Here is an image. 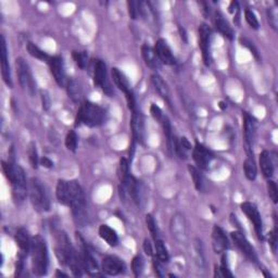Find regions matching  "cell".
I'll return each instance as SVG.
<instances>
[{
  "mask_svg": "<svg viewBox=\"0 0 278 278\" xmlns=\"http://www.w3.org/2000/svg\"><path fill=\"white\" fill-rule=\"evenodd\" d=\"M132 270L136 277L140 276L143 271V260L140 255H136L132 261Z\"/></svg>",
  "mask_w": 278,
  "mask_h": 278,
  "instance_id": "43",
  "label": "cell"
},
{
  "mask_svg": "<svg viewBox=\"0 0 278 278\" xmlns=\"http://www.w3.org/2000/svg\"><path fill=\"white\" fill-rule=\"evenodd\" d=\"M245 17H246L247 23L249 24L251 29H253V30L260 29L259 20H258L257 15H255V13L252 10H249V9H247V10L245 11Z\"/></svg>",
  "mask_w": 278,
  "mask_h": 278,
  "instance_id": "41",
  "label": "cell"
},
{
  "mask_svg": "<svg viewBox=\"0 0 278 278\" xmlns=\"http://www.w3.org/2000/svg\"><path fill=\"white\" fill-rule=\"evenodd\" d=\"M231 237H232V241L235 243V245L238 247L241 252H243L251 262H253L255 264L259 263V258H258L257 252H255L254 248L251 246L249 240L246 238V236L243 234V232L235 231L232 232Z\"/></svg>",
  "mask_w": 278,
  "mask_h": 278,
  "instance_id": "9",
  "label": "cell"
},
{
  "mask_svg": "<svg viewBox=\"0 0 278 278\" xmlns=\"http://www.w3.org/2000/svg\"><path fill=\"white\" fill-rule=\"evenodd\" d=\"M161 263L162 262H161L160 260H158V259L154 260V267L155 274H156V276H159V277L163 276V273H162L163 267H162V265H161Z\"/></svg>",
  "mask_w": 278,
  "mask_h": 278,
  "instance_id": "51",
  "label": "cell"
},
{
  "mask_svg": "<svg viewBox=\"0 0 278 278\" xmlns=\"http://www.w3.org/2000/svg\"><path fill=\"white\" fill-rule=\"evenodd\" d=\"M268 244H270L271 249L273 251V253L276 254L277 252V226H276V223H275V228L273 230L272 232H270V234H268Z\"/></svg>",
  "mask_w": 278,
  "mask_h": 278,
  "instance_id": "47",
  "label": "cell"
},
{
  "mask_svg": "<svg viewBox=\"0 0 278 278\" xmlns=\"http://www.w3.org/2000/svg\"><path fill=\"white\" fill-rule=\"evenodd\" d=\"M267 191H268V196H270L271 200L273 201V203H277L278 202V188L276 183L272 179H268L267 182Z\"/></svg>",
  "mask_w": 278,
  "mask_h": 278,
  "instance_id": "44",
  "label": "cell"
},
{
  "mask_svg": "<svg viewBox=\"0 0 278 278\" xmlns=\"http://www.w3.org/2000/svg\"><path fill=\"white\" fill-rule=\"evenodd\" d=\"M199 33V47L202 52L204 64L210 65V44H211V29L207 24H201L198 30Z\"/></svg>",
  "mask_w": 278,
  "mask_h": 278,
  "instance_id": "13",
  "label": "cell"
},
{
  "mask_svg": "<svg viewBox=\"0 0 278 278\" xmlns=\"http://www.w3.org/2000/svg\"><path fill=\"white\" fill-rule=\"evenodd\" d=\"M99 236L100 238L102 240H105L110 247H116L119 244V237L118 234H116V232L109 225H106V224L100 225Z\"/></svg>",
  "mask_w": 278,
  "mask_h": 278,
  "instance_id": "27",
  "label": "cell"
},
{
  "mask_svg": "<svg viewBox=\"0 0 278 278\" xmlns=\"http://www.w3.org/2000/svg\"><path fill=\"white\" fill-rule=\"evenodd\" d=\"M127 6H128L129 16H131L133 20H136L138 15H140V2L128 1Z\"/></svg>",
  "mask_w": 278,
  "mask_h": 278,
  "instance_id": "45",
  "label": "cell"
},
{
  "mask_svg": "<svg viewBox=\"0 0 278 278\" xmlns=\"http://www.w3.org/2000/svg\"><path fill=\"white\" fill-rule=\"evenodd\" d=\"M150 113L152 115V118H154L156 122H161L164 116L162 113V110L160 109V107H158L154 104H152L150 107Z\"/></svg>",
  "mask_w": 278,
  "mask_h": 278,
  "instance_id": "48",
  "label": "cell"
},
{
  "mask_svg": "<svg viewBox=\"0 0 278 278\" xmlns=\"http://www.w3.org/2000/svg\"><path fill=\"white\" fill-rule=\"evenodd\" d=\"M194 260L199 271H205L207 267V258L204 253V247L202 240L196 238L194 240Z\"/></svg>",
  "mask_w": 278,
  "mask_h": 278,
  "instance_id": "20",
  "label": "cell"
},
{
  "mask_svg": "<svg viewBox=\"0 0 278 278\" xmlns=\"http://www.w3.org/2000/svg\"><path fill=\"white\" fill-rule=\"evenodd\" d=\"M244 131L246 150H252V145L255 138V122L248 113L244 114Z\"/></svg>",
  "mask_w": 278,
  "mask_h": 278,
  "instance_id": "19",
  "label": "cell"
},
{
  "mask_svg": "<svg viewBox=\"0 0 278 278\" xmlns=\"http://www.w3.org/2000/svg\"><path fill=\"white\" fill-rule=\"evenodd\" d=\"M129 174H131V172H129L128 160L125 159V158H122L120 160V178H121V181L124 179L125 177H127Z\"/></svg>",
  "mask_w": 278,
  "mask_h": 278,
  "instance_id": "46",
  "label": "cell"
},
{
  "mask_svg": "<svg viewBox=\"0 0 278 278\" xmlns=\"http://www.w3.org/2000/svg\"><path fill=\"white\" fill-rule=\"evenodd\" d=\"M188 171H189L192 181H194L196 189L198 191H202L203 186H204V181H203V176L201 175L199 171V169L194 167V165H188Z\"/></svg>",
  "mask_w": 278,
  "mask_h": 278,
  "instance_id": "34",
  "label": "cell"
},
{
  "mask_svg": "<svg viewBox=\"0 0 278 278\" xmlns=\"http://www.w3.org/2000/svg\"><path fill=\"white\" fill-rule=\"evenodd\" d=\"M192 158H194L198 168L201 170H208L213 160V155L203 145L197 141L194 149H192Z\"/></svg>",
  "mask_w": 278,
  "mask_h": 278,
  "instance_id": "12",
  "label": "cell"
},
{
  "mask_svg": "<svg viewBox=\"0 0 278 278\" xmlns=\"http://www.w3.org/2000/svg\"><path fill=\"white\" fill-rule=\"evenodd\" d=\"M266 15H267V20H268V23H270L271 25V28L274 31H277V28H278L277 9L275 7L268 8L266 11Z\"/></svg>",
  "mask_w": 278,
  "mask_h": 278,
  "instance_id": "42",
  "label": "cell"
},
{
  "mask_svg": "<svg viewBox=\"0 0 278 278\" xmlns=\"http://www.w3.org/2000/svg\"><path fill=\"white\" fill-rule=\"evenodd\" d=\"M161 123H162L163 133H164L165 138H167L169 149H172V148H173V143H174V138H175V137L173 136V131H172L171 122H170V120L167 118V116H163V119H162V121H161Z\"/></svg>",
  "mask_w": 278,
  "mask_h": 278,
  "instance_id": "36",
  "label": "cell"
},
{
  "mask_svg": "<svg viewBox=\"0 0 278 278\" xmlns=\"http://www.w3.org/2000/svg\"><path fill=\"white\" fill-rule=\"evenodd\" d=\"M30 198L33 208L37 212H47L50 209V200H49L46 186L38 178H32L30 181Z\"/></svg>",
  "mask_w": 278,
  "mask_h": 278,
  "instance_id": "4",
  "label": "cell"
},
{
  "mask_svg": "<svg viewBox=\"0 0 278 278\" xmlns=\"http://www.w3.org/2000/svg\"><path fill=\"white\" fill-rule=\"evenodd\" d=\"M70 208L76 224L84 226L88 219L86 200L82 187L76 181L70 182Z\"/></svg>",
  "mask_w": 278,
  "mask_h": 278,
  "instance_id": "2",
  "label": "cell"
},
{
  "mask_svg": "<svg viewBox=\"0 0 278 278\" xmlns=\"http://www.w3.org/2000/svg\"><path fill=\"white\" fill-rule=\"evenodd\" d=\"M132 114V132L134 140L138 143H143V139H145V122H143V116L140 111L135 109Z\"/></svg>",
  "mask_w": 278,
  "mask_h": 278,
  "instance_id": "15",
  "label": "cell"
},
{
  "mask_svg": "<svg viewBox=\"0 0 278 278\" xmlns=\"http://www.w3.org/2000/svg\"><path fill=\"white\" fill-rule=\"evenodd\" d=\"M77 142H78V137L76 135V133L74 131H71L68 133V135L65 137V147L66 149L75 152L76 148H77Z\"/></svg>",
  "mask_w": 278,
  "mask_h": 278,
  "instance_id": "40",
  "label": "cell"
},
{
  "mask_svg": "<svg viewBox=\"0 0 278 278\" xmlns=\"http://www.w3.org/2000/svg\"><path fill=\"white\" fill-rule=\"evenodd\" d=\"M151 82L154 84L155 91L158 92L161 98L167 101L169 105H171V101H170V89L163 78L161 77L159 74H154L151 76Z\"/></svg>",
  "mask_w": 278,
  "mask_h": 278,
  "instance_id": "26",
  "label": "cell"
},
{
  "mask_svg": "<svg viewBox=\"0 0 278 278\" xmlns=\"http://www.w3.org/2000/svg\"><path fill=\"white\" fill-rule=\"evenodd\" d=\"M11 185L13 201L16 205H20L24 202L26 196H28V183H26L25 172L20 165H15V175Z\"/></svg>",
  "mask_w": 278,
  "mask_h": 278,
  "instance_id": "5",
  "label": "cell"
},
{
  "mask_svg": "<svg viewBox=\"0 0 278 278\" xmlns=\"http://www.w3.org/2000/svg\"><path fill=\"white\" fill-rule=\"evenodd\" d=\"M106 121V111L100 106L91 101H84L80 105L76 124H84L88 127H97Z\"/></svg>",
  "mask_w": 278,
  "mask_h": 278,
  "instance_id": "3",
  "label": "cell"
},
{
  "mask_svg": "<svg viewBox=\"0 0 278 278\" xmlns=\"http://www.w3.org/2000/svg\"><path fill=\"white\" fill-rule=\"evenodd\" d=\"M20 263H21V264L23 263V257H22V258L20 259ZM21 268H22V266H21V265H17V267H16V271H17V270H19V272H20V271H22Z\"/></svg>",
  "mask_w": 278,
  "mask_h": 278,
  "instance_id": "55",
  "label": "cell"
},
{
  "mask_svg": "<svg viewBox=\"0 0 278 278\" xmlns=\"http://www.w3.org/2000/svg\"><path fill=\"white\" fill-rule=\"evenodd\" d=\"M56 276H63V277H68V275H66V274H63V273H61V272H59V271L57 272Z\"/></svg>",
  "mask_w": 278,
  "mask_h": 278,
  "instance_id": "56",
  "label": "cell"
},
{
  "mask_svg": "<svg viewBox=\"0 0 278 278\" xmlns=\"http://www.w3.org/2000/svg\"><path fill=\"white\" fill-rule=\"evenodd\" d=\"M40 164H42L44 168H47V169L53 168V162L50 159L47 158V156H43V158L40 159Z\"/></svg>",
  "mask_w": 278,
  "mask_h": 278,
  "instance_id": "53",
  "label": "cell"
},
{
  "mask_svg": "<svg viewBox=\"0 0 278 278\" xmlns=\"http://www.w3.org/2000/svg\"><path fill=\"white\" fill-rule=\"evenodd\" d=\"M49 68L50 72L55 78L56 83L59 85L60 87H64L66 85L65 80V71H64V63L61 57H51L50 60L48 61Z\"/></svg>",
  "mask_w": 278,
  "mask_h": 278,
  "instance_id": "14",
  "label": "cell"
},
{
  "mask_svg": "<svg viewBox=\"0 0 278 278\" xmlns=\"http://www.w3.org/2000/svg\"><path fill=\"white\" fill-rule=\"evenodd\" d=\"M82 262H83V266L84 270H86L88 272L89 275H98V264L96 262L95 258L93 257V254L91 253V251L87 249V247L83 246L82 249Z\"/></svg>",
  "mask_w": 278,
  "mask_h": 278,
  "instance_id": "24",
  "label": "cell"
},
{
  "mask_svg": "<svg viewBox=\"0 0 278 278\" xmlns=\"http://www.w3.org/2000/svg\"><path fill=\"white\" fill-rule=\"evenodd\" d=\"M72 56H73V59L78 68L80 69L86 68L88 62V55L86 51H73Z\"/></svg>",
  "mask_w": 278,
  "mask_h": 278,
  "instance_id": "39",
  "label": "cell"
},
{
  "mask_svg": "<svg viewBox=\"0 0 278 278\" xmlns=\"http://www.w3.org/2000/svg\"><path fill=\"white\" fill-rule=\"evenodd\" d=\"M15 239L21 253L23 255L28 254L31 251V243H32V239L30 238L28 231L25 228H19L15 232Z\"/></svg>",
  "mask_w": 278,
  "mask_h": 278,
  "instance_id": "22",
  "label": "cell"
},
{
  "mask_svg": "<svg viewBox=\"0 0 278 278\" xmlns=\"http://www.w3.org/2000/svg\"><path fill=\"white\" fill-rule=\"evenodd\" d=\"M56 195L59 203L70 207V182L59 179L57 183Z\"/></svg>",
  "mask_w": 278,
  "mask_h": 278,
  "instance_id": "23",
  "label": "cell"
},
{
  "mask_svg": "<svg viewBox=\"0 0 278 278\" xmlns=\"http://www.w3.org/2000/svg\"><path fill=\"white\" fill-rule=\"evenodd\" d=\"M28 154H29V160L30 163L32 165L33 169H37L38 164L40 162V160L38 158V152H37V148H36V145L34 142H31L29 145V149H28Z\"/></svg>",
  "mask_w": 278,
  "mask_h": 278,
  "instance_id": "37",
  "label": "cell"
},
{
  "mask_svg": "<svg viewBox=\"0 0 278 278\" xmlns=\"http://www.w3.org/2000/svg\"><path fill=\"white\" fill-rule=\"evenodd\" d=\"M179 33H181L182 35V38H183V40L185 43H187V36H186V32H185V30L184 29H182V28H179Z\"/></svg>",
  "mask_w": 278,
  "mask_h": 278,
  "instance_id": "54",
  "label": "cell"
},
{
  "mask_svg": "<svg viewBox=\"0 0 278 278\" xmlns=\"http://www.w3.org/2000/svg\"><path fill=\"white\" fill-rule=\"evenodd\" d=\"M125 263L118 257L114 255H108L104 260H102L101 270L107 275L110 276H116L119 274H122L125 271Z\"/></svg>",
  "mask_w": 278,
  "mask_h": 278,
  "instance_id": "11",
  "label": "cell"
},
{
  "mask_svg": "<svg viewBox=\"0 0 278 278\" xmlns=\"http://www.w3.org/2000/svg\"><path fill=\"white\" fill-rule=\"evenodd\" d=\"M42 104H43V109L48 111L51 105V100L50 96H49V93L47 92H42Z\"/></svg>",
  "mask_w": 278,
  "mask_h": 278,
  "instance_id": "50",
  "label": "cell"
},
{
  "mask_svg": "<svg viewBox=\"0 0 278 278\" xmlns=\"http://www.w3.org/2000/svg\"><path fill=\"white\" fill-rule=\"evenodd\" d=\"M173 148H174L175 152H176V154L179 156V158L186 159L187 152L191 150V145H190L189 140H188L186 137H182L179 139L175 137Z\"/></svg>",
  "mask_w": 278,
  "mask_h": 278,
  "instance_id": "30",
  "label": "cell"
},
{
  "mask_svg": "<svg viewBox=\"0 0 278 278\" xmlns=\"http://www.w3.org/2000/svg\"><path fill=\"white\" fill-rule=\"evenodd\" d=\"M146 224H147L148 230H149V232H150V234L152 235V237H154V240L159 239L160 236H159L158 225H156L155 219H154V216H152L151 214H147L146 215Z\"/></svg>",
  "mask_w": 278,
  "mask_h": 278,
  "instance_id": "38",
  "label": "cell"
},
{
  "mask_svg": "<svg viewBox=\"0 0 278 278\" xmlns=\"http://www.w3.org/2000/svg\"><path fill=\"white\" fill-rule=\"evenodd\" d=\"M240 209L245 215L248 217L249 221L253 224L255 234H257L258 238L260 240H263V222H262V217L261 214H260L258 208L255 207L253 203L251 202H244L241 203Z\"/></svg>",
  "mask_w": 278,
  "mask_h": 278,
  "instance_id": "8",
  "label": "cell"
},
{
  "mask_svg": "<svg viewBox=\"0 0 278 278\" xmlns=\"http://www.w3.org/2000/svg\"><path fill=\"white\" fill-rule=\"evenodd\" d=\"M26 49H28L30 55L36 58V59L42 60V61H47V62L50 60L51 57H49L46 52L43 51L42 49L36 46V45L33 43H28V45H26Z\"/></svg>",
  "mask_w": 278,
  "mask_h": 278,
  "instance_id": "35",
  "label": "cell"
},
{
  "mask_svg": "<svg viewBox=\"0 0 278 278\" xmlns=\"http://www.w3.org/2000/svg\"><path fill=\"white\" fill-rule=\"evenodd\" d=\"M111 74H112V78H113L115 86L118 87L120 91H122L125 95L132 91L127 78L125 77V75L119 69H116V68L112 69Z\"/></svg>",
  "mask_w": 278,
  "mask_h": 278,
  "instance_id": "28",
  "label": "cell"
},
{
  "mask_svg": "<svg viewBox=\"0 0 278 278\" xmlns=\"http://www.w3.org/2000/svg\"><path fill=\"white\" fill-rule=\"evenodd\" d=\"M31 257H32V270L35 275L44 276L47 274L49 257L46 241L42 236L36 235L31 243Z\"/></svg>",
  "mask_w": 278,
  "mask_h": 278,
  "instance_id": "1",
  "label": "cell"
},
{
  "mask_svg": "<svg viewBox=\"0 0 278 278\" xmlns=\"http://www.w3.org/2000/svg\"><path fill=\"white\" fill-rule=\"evenodd\" d=\"M66 91H68V95L74 102H78L82 97V88H80L77 80L74 78H71L66 82Z\"/></svg>",
  "mask_w": 278,
  "mask_h": 278,
  "instance_id": "32",
  "label": "cell"
},
{
  "mask_svg": "<svg viewBox=\"0 0 278 278\" xmlns=\"http://www.w3.org/2000/svg\"><path fill=\"white\" fill-rule=\"evenodd\" d=\"M16 74L21 87L28 92L31 96H34L36 93V84L30 66L23 58L16 59Z\"/></svg>",
  "mask_w": 278,
  "mask_h": 278,
  "instance_id": "6",
  "label": "cell"
},
{
  "mask_svg": "<svg viewBox=\"0 0 278 278\" xmlns=\"http://www.w3.org/2000/svg\"><path fill=\"white\" fill-rule=\"evenodd\" d=\"M215 28L221 33L223 36H225L226 38L232 40L234 39V31H232V26L228 24V22L225 21V19L221 15H215Z\"/></svg>",
  "mask_w": 278,
  "mask_h": 278,
  "instance_id": "29",
  "label": "cell"
},
{
  "mask_svg": "<svg viewBox=\"0 0 278 278\" xmlns=\"http://www.w3.org/2000/svg\"><path fill=\"white\" fill-rule=\"evenodd\" d=\"M212 246L215 253H223L230 248V241L221 227L215 225L212 232Z\"/></svg>",
  "mask_w": 278,
  "mask_h": 278,
  "instance_id": "16",
  "label": "cell"
},
{
  "mask_svg": "<svg viewBox=\"0 0 278 278\" xmlns=\"http://www.w3.org/2000/svg\"><path fill=\"white\" fill-rule=\"evenodd\" d=\"M93 84L100 87L107 95H111V87L108 82L107 65L102 60H96L93 64Z\"/></svg>",
  "mask_w": 278,
  "mask_h": 278,
  "instance_id": "10",
  "label": "cell"
},
{
  "mask_svg": "<svg viewBox=\"0 0 278 278\" xmlns=\"http://www.w3.org/2000/svg\"><path fill=\"white\" fill-rule=\"evenodd\" d=\"M154 248H155V255L156 259L160 260L162 263H168L170 260L169 251L165 247L164 243L160 238L154 240Z\"/></svg>",
  "mask_w": 278,
  "mask_h": 278,
  "instance_id": "33",
  "label": "cell"
},
{
  "mask_svg": "<svg viewBox=\"0 0 278 278\" xmlns=\"http://www.w3.org/2000/svg\"><path fill=\"white\" fill-rule=\"evenodd\" d=\"M1 75L3 82L6 83L8 87H12V78H11V71L10 65H9V58H8V49L6 39L1 36Z\"/></svg>",
  "mask_w": 278,
  "mask_h": 278,
  "instance_id": "18",
  "label": "cell"
},
{
  "mask_svg": "<svg viewBox=\"0 0 278 278\" xmlns=\"http://www.w3.org/2000/svg\"><path fill=\"white\" fill-rule=\"evenodd\" d=\"M170 232L173 238L179 244H186L188 240V224L182 213H175L170 221Z\"/></svg>",
  "mask_w": 278,
  "mask_h": 278,
  "instance_id": "7",
  "label": "cell"
},
{
  "mask_svg": "<svg viewBox=\"0 0 278 278\" xmlns=\"http://www.w3.org/2000/svg\"><path fill=\"white\" fill-rule=\"evenodd\" d=\"M143 251H145V253L147 255H149V257H151V255H154V249H152V245L150 243V240H148V239H145L143 240Z\"/></svg>",
  "mask_w": 278,
  "mask_h": 278,
  "instance_id": "52",
  "label": "cell"
},
{
  "mask_svg": "<svg viewBox=\"0 0 278 278\" xmlns=\"http://www.w3.org/2000/svg\"><path fill=\"white\" fill-rule=\"evenodd\" d=\"M141 55L143 60H145V63L149 66L150 69L159 70L161 68V62L158 56H156L154 49H152L150 46H148V45H142Z\"/></svg>",
  "mask_w": 278,
  "mask_h": 278,
  "instance_id": "21",
  "label": "cell"
},
{
  "mask_svg": "<svg viewBox=\"0 0 278 278\" xmlns=\"http://www.w3.org/2000/svg\"><path fill=\"white\" fill-rule=\"evenodd\" d=\"M154 51L156 53V56H158L161 63H163L165 65H174L176 63L171 48H170L168 43L165 42L164 39H159L158 42L155 43Z\"/></svg>",
  "mask_w": 278,
  "mask_h": 278,
  "instance_id": "17",
  "label": "cell"
},
{
  "mask_svg": "<svg viewBox=\"0 0 278 278\" xmlns=\"http://www.w3.org/2000/svg\"><path fill=\"white\" fill-rule=\"evenodd\" d=\"M260 167L264 175V177L271 178L274 174V163H273L272 156L267 150H263L260 154Z\"/></svg>",
  "mask_w": 278,
  "mask_h": 278,
  "instance_id": "25",
  "label": "cell"
},
{
  "mask_svg": "<svg viewBox=\"0 0 278 278\" xmlns=\"http://www.w3.org/2000/svg\"><path fill=\"white\" fill-rule=\"evenodd\" d=\"M125 97H126V102H127L128 109L131 111L135 110L136 109V100H135V96H134L133 92L131 91L129 93H127L126 95H125Z\"/></svg>",
  "mask_w": 278,
  "mask_h": 278,
  "instance_id": "49",
  "label": "cell"
},
{
  "mask_svg": "<svg viewBox=\"0 0 278 278\" xmlns=\"http://www.w3.org/2000/svg\"><path fill=\"white\" fill-rule=\"evenodd\" d=\"M244 172L246 177L251 182L257 178L258 170H257V164H255V161L253 159V154L247 155V159L244 162Z\"/></svg>",
  "mask_w": 278,
  "mask_h": 278,
  "instance_id": "31",
  "label": "cell"
}]
</instances>
